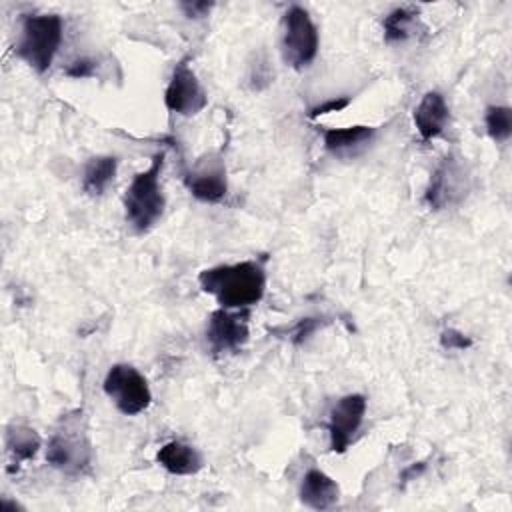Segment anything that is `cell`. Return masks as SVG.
<instances>
[{
    "mask_svg": "<svg viewBox=\"0 0 512 512\" xmlns=\"http://www.w3.org/2000/svg\"><path fill=\"white\" fill-rule=\"evenodd\" d=\"M416 28H418V10L416 8H408V6L394 8L382 20L384 40L388 44L408 40L410 36L416 34Z\"/></svg>",
    "mask_w": 512,
    "mask_h": 512,
    "instance_id": "obj_18",
    "label": "cell"
},
{
    "mask_svg": "<svg viewBox=\"0 0 512 512\" xmlns=\"http://www.w3.org/2000/svg\"><path fill=\"white\" fill-rule=\"evenodd\" d=\"M248 310L216 308L206 324V342L212 356L238 352L248 342Z\"/></svg>",
    "mask_w": 512,
    "mask_h": 512,
    "instance_id": "obj_7",
    "label": "cell"
},
{
    "mask_svg": "<svg viewBox=\"0 0 512 512\" xmlns=\"http://www.w3.org/2000/svg\"><path fill=\"white\" fill-rule=\"evenodd\" d=\"M202 292L214 296L220 308L250 310L266 292V268L262 260L218 264L198 274Z\"/></svg>",
    "mask_w": 512,
    "mask_h": 512,
    "instance_id": "obj_1",
    "label": "cell"
},
{
    "mask_svg": "<svg viewBox=\"0 0 512 512\" xmlns=\"http://www.w3.org/2000/svg\"><path fill=\"white\" fill-rule=\"evenodd\" d=\"M162 164H164V152L154 154L150 160V166L134 174V178L124 190L122 204H124L126 222L138 234L148 232L164 214L166 198L160 182Z\"/></svg>",
    "mask_w": 512,
    "mask_h": 512,
    "instance_id": "obj_2",
    "label": "cell"
},
{
    "mask_svg": "<svg viewBox=\"0 0 512 512\" xmlns=\"http://www.w3.org/2000/svg\"><path fill=\"white\" fill-rule=\"evenodd\" d=\"M484 126L492 142H506L512 136V108L504 104H488L484 110Z\"/></svg>",
    "mask_w": 512,
    "mask_h": 512,
    "instance_id": "obj_19",
    "label": "cell"
},
{
    "mask_svg": "<svg viewBox=\"0 0 512 512\" xmlns=\"http://www.w3.org/2000/svg\"><path fill=\"white\" fill-rule=\"evenodd\" d=\"M318 130L322 132L324 148L328 152H332L334 156L354 154L360 148H364L366 144H370L374 140V136H376V128L374 126H364V124L346 126V128H326V126H320Z\"/></svg>",
    "mask_w": 512,
    "mask_h": 512,
    "instance_id": "obj_15",
    "label": "cell"
},
{
    "mask_svg": "<svg viewBox=\"0 0 512 512\" xmlns=\"http://www.w3.org/2000/svg\"><path fill=\"white\" fill-rule=\"evenodd\" d=\"M156 462L172 476H192L204 466L202 454L182 440L162 444L156 452Z\"/></svg>",
    "mask_w": 512,
    "mask_h": 512,
    "instance_id": "obj_14",
    "label": "cell"
},
{
    "mask_svg": "<svg viewBox=\"0 0 512 512\" xmlns=\"http://www.w3.org/2000/svg\"><path fill=\"white\" fill-rule=\"evenodd\" d=\"M184 184L198 202L220 204L228 196L224 162L218 156L200 162L192 172H186Z\"/></svg>",
    "mask_w": 512,
    "mask_h": 512,
    "instance_id": "obj_11",
    "label": "cell"
},
{
    "mask_svg": "<svg viewBox=\"0 0 512 512\" xmlns=\"http://www.w3.org/2000/svg\"><path fill=\"white\" fill-rule=\"evenodd\" d=\"M4 442H6V452L12 456L16 466L20 462L32 460L42 446V440L36 434V430L30 426H24V424H10L6 428Z\"/></svg>",
    "mask_w": 512,
    "mask_h": 512,
    "instance_id": "obj_17",
    "label": "cell"
},
{
    "mask_svg": "<svg viewBox=\"0 0 512 512\" xmlns=\"http://www.w3.org/2000/svg\"><path fill=\"white\" fill-rule=\"evenodd\" d=\"M208 104V94L198 80L196 72L186 60H180L168 80L164 90V106L180 116H196Z\"/></svg>",
    "mask_w": 512,
    "mask_h": 512,
    "instance_id": "obj_8",
    "label": "cell"
},
{
    "mask_svg": "<svg viewBox=\"0 0 512 512\" xmlns=\"http://www.w3.org/2000/svg\"><path fill=\"white\" fill-rule=\"evenodd\" d=\"M368 400L364 394L352 392L344 394L336 400L328 414V436H330V450L334 454H344L352 440L356 438L364 416H366Z\"/></svg>",
    "mask_w": 512,
    "mask_h": 512,
    "instance_id": "obj_9",
    "label": "cell"
},
{
    "mask_svg": "<svg viewBox=\"0 0 512 512\" xmlns=\"http://www.w3.org/2000/svg\"><path fill=\"white\" fill-rule=\"evenodd\" d=\"M414 464H416V466H410V468H406V470L402 472V480H404V482H408L412 476H418V474L426 468L424 462H414Z\"/></svg>",
    "mask_w": 512,
    "mask_h": 512,
    "instance_id": "obj_25",
    "label": "cell"
},
{
    "mask_svg": "<svg viewBox=\"0 0 512 512\" xmlns=\"http://www.w3.org/2000/svg\"><path fill=\"white\" fill-rule=\"evenodd\" d=\"M118 158L110 154H98L88 158L82 172V190L88 196H102L114 182Z\"/></svg>",
    "mask_w": 512,
    "mask_h": 512,
    "instance_id": "obj_16",
    "label": "cell"
},
{
    "mask_svg": "<svg viewBox=\"0 0 512 512\" xmlns=\"http://www.w3.org/2000/svg\"><path fill=\"white\" fill-rule=\"evenodd\" d=\"M318 48H320L318 28L310 18L308 10L296 4L290 6L282 16V36H280L282 60L294 70H304L316 60Z\"/></svg>",
    "mask_w": 512,
    "mask_h": 512,
    "instance_id": "obj_4",
    "label": "cell"
},
{
    "mask_svg": "<svg viewBox=\"0 0 512 512\" xmlns=\"http://www.w3.org/2000/svg\"><path fill=\"white\" fill-rule=\"evenodd\" d=\"M104 394L124 416H138L152 404V390L144 374L126 362H116L108 368L104 382Z\"/></svg>",
    "mask_w": 512,
    "mask_h": 512,
    "instance_id": "obj_5",
    "label": "cell"
},
{
    "mask_svg": "<svg viewBox=\"0 0 512 512\" xmlns=\"http://www.w3.org/2000/svg\"><path fill=\"white\" fill-rule=\"evenodd\" d=\"M350 100H352L350 96H336V98H330L326 102H320V104H316L308 110V118L314 120V118H320V116L330 114V112H340L350 104Z\"/></svg>",
    "mask_w": 512,
    "mask_h": 512,
    "instance_id": "obj_23",
    "label": "cell"
},
{
    "mask_svg": "<svg viewBox=\"0 0 512 512\" xmlns=\"http://www.w3.org/2000/svg\"><path fill=\"white\" fill-rule=\"evenodd\" d=\"M214 2H180V8L182 12L188 16V18H204L208 16V12L212 10Z\"/></svg>",
    "mask_w": 512,
    "mask_h": 512,
    "instance_id": "obj_24",
    "label": "cell"
},
{
    "mask_svg": "<svg viewBox=\"0 0 512 512\" xmlns=\"http://www.w3.org/2000/svg\"><path fill=\"white\" fill-rule=\"evenodd\" d=\"M468 192V170L460 158L448 154L430 174L424 200L432 210L460 204Z\"/></svg>",
    "mask_w": 512,
    "mask_h": 512,
    "instance_id": "obj_6",
    "label": "cell"
},
{
    "mask_svg": "<svg viewBox=\"0 0 512 512\" xmlns=\"http://www.w3.org/2000/svg\"><path fill=\"white\" fill-rule=\"evenodd\" d=\"M64 74L68 78H74V80H82V78H92L96 74V62L92 58H76L72 60L66 68H64Z\"/></svg>",
    "mask_w": 512,
    "mask_h": 512,
    "instance_id": "obj_22",
    "label": "cell"
},
{
    "mask_svg": "<svg viewBox=\"0 0 512 512\" xmlns=\"http://www.w3.org/2000/svg\"><path fill=\"white\" fill-rule=\"evenodd\" d=\"M328 320L324 316H306V318H300L292 328L286 330V336L288 340L294 344V346H300L304 342H308V338L320 330L322 326H326Z\"/></svg>",
    "mask_w": 512,
    "mask_h": 512,
    "instance_id": "obj_20",
    "label": "cell"
},
{
    "mask_svg": "<svg viewBox=\"0 0 512 512\" xmlns=\"http://www.w3.org/2000/svg\"><path fill=\"white\" fill-rule=\"evenodd\" d=\"M412 120L416 126V132L424 142H430L444 134L448 122H450V108L446 104V98L438 90H428L418 106L412 112Z\"/></svg>",
    "mask_w": 512,
    "mask_h": 512,
    "instance_id": "obj_12",
    "label": "cell"
},
{
    "mask_svg": "<svg viewBox=\"0 0 512 512\" xmlns=\"http://www.w3.org/2000/svg\"><path fill=\"white\" fill-rule=\"evenodd\" d=\"M92 460V448L84 432L64 426L62 430H56L46 448V462L64 472V474H80L84 468L90 466Z\"/></svg>",
    "mask_w": 512,
    "mask_h": 512,
    "instance_id": "obj_10",
    "label": "cell"
},
{
    "mask_svg": "<svg viewBox=\"0 0 512 512\" xmlns=\"http://www.w3.org/2000/svg\"><path fill=\"white\" fill-rule=\"evenodd\" d=\"M64 38V22L58 14H26L14 44V54L36 74L48 72Z\"/></svg>",
    "mask_w": 512,
    "mask_h": 512,
    "instance_id": "obj_3",
    "label": "cell"
},
{
    "mask_svg": "<svg viewBox=\"0 0 512 512\" xmlns=\"http://www.w3.org/2000/svg\"><path fill=\"white\" fill-rule=\"evenodd\" d=\"M472 344L474 340L456 328H444L440 332V346L444 350H468Z\"/></svg>",
    "mask_w": 512,
    "mask_h": 512,
    "instance_id": "obj_21",
    "label": "cell"
},
{
    "mask_svg": "<svg viewBox=\"0 0 512 512\" xmlns=\"http://www.w3.org/2000/svg\"><path fill=\"white\" fill-rule=\"evenodd\" d=\"M298 498L310 510H330L340 500V488L326 472L320 468H310L300 480Z\"/></svg>",
    "mask_w": 512,
    "mask_h": 512,
    "instance_id": "obj_13",
    "label": "cell"
}]
</instances>
